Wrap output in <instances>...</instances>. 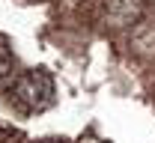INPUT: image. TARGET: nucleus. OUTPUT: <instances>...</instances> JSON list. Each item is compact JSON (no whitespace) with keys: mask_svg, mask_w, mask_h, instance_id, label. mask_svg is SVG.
Segmentation results:
<instances>
[{"mask_svg":"<svg viewBox=\"0 0 155 143\" xmlns=\"http://www.w3.org/2000/svg\"><path fill=\"white\" fill-rule=\"evenodd\" d=\"M9 93H12V96H15V102L24 104L27 110H42V107H48V104H51L54 81H51V75H48V72L33 69V72L18 75V78L12 81V89H9Z\"/></svg>","mask_w":155,"mask_h":143,"instance_id":"nucleus-1","label":"nucleus"},{"mask_svg":"<svg viewBox=\"0 0 155 143\" xmlns=\"http://www.w3.org/2000/svg\"><path fill=\"white\" fill-rule=\"evenodd\" d=\"M146 9V0H104V15L114 21L116 27H128L134 24Z\"/></svg>","mask_w":155,"mask_h":143,"instance_id":"nucleus-2","label":"nucleus"}]
</instances>
